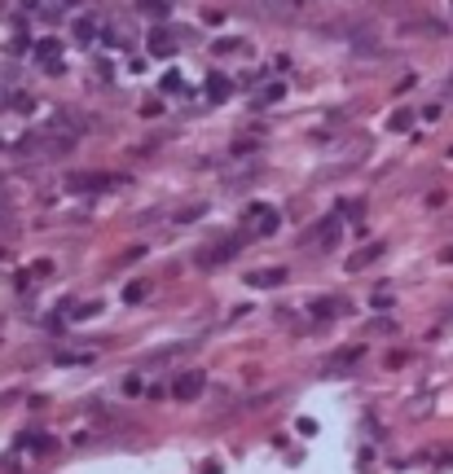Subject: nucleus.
<instances>
[{
  "label": "nucleus",
  "instance_id": "nucleus-1",
  "mask_svg": "<svg viewBox=\"0 0 453 474\" xmlns=\"http://www.w3.org/2000/svg\"><path fill=\"white\" fill-rule=\"evenodd\" d=\"M203 374H181V378H176L172 382V395H176V400H198V395H203Z\"/></svg>",
  "mask_w": 453,
  "mask_h": 474
},
{
  "label": "nucleus",
  "instance_id": "nucleus-2",
  "mask_svg": "<svg viewBox=\"0 0 453 474\" xmlns=\"http://www.w3.org/2000/svg\"><path fill=\"white\" fill-rule=\"evenodd\" d=\"M246 281L256 285V290H273V285H282V281H286V268H264V273H246Z\"/></svg>",
  "mask_w": 453,
  "mask_h": 474
},
{
  "label": "nucleus",
  "instance_id": "nucleus-3",
  "mask_svg": "<svg viewBox=\"0 0 453 474\" xmlns=\"http://www.w3.org/2000/svg\"><path fill=\"white\" fill-rule=\"evenodd\" d=\"M66 184H71V189H110L115 176H71Z\"/></svg>",
  "mask_w": 453,
  "mask_h": 474
},
{
  "label": "nucleus",
  "instance_id": "nucleus-4",
  "mask_svg": "<svg viewBox=\"0 0 453 474\" xmlns=\"http://www.w3.org/2000/svg\"><path fill=\"white\" fill-rule=\"evenodd\" d=\"M379 255H383V242H374V246H365L361 255H352V259H348V268H352V273H357V268H365V263H374V259H379Z\"/></svg>",
  "mask_w": 453,
  "mask_h": 474
},
{
  "label": "nucleus",
  "instance_id": "nucleus-5",
  "mask_svg": "<svg viewBox=\"0 0 453 474\" xmlns=\"http://www.w3.org/2000/svg\"><path fill=\"white\" fill-rule=\"evenodd\" d=\"M335 233H339V220H326V224L313 228V237H317L321 246H335Z\"/></svg>",
  "mask_w": 453,
  "mask_h": 474
},
{
  "label": "nucleus",
  "instance_id": "nucleus-6",
  "mask_svg": "<svg viewBox=\"0 0 453 474\" xmlns=\"http://www.w3.org/2000/svg\"><path fill=\"white\" fill-rule=\"evenodd\" d=\"M273 228H278V216H273V211H256V233L269 237Z\"/></svg>",
  "mask_w": 453,
  "mask_h": 474
},
{
  "label": "nucleus",
  "instance_id": "nucleus-7",
  "mask_svg": "<svg viewBox=\"0 0 453 474\" xmlns=\"http://www.w3.org/2000/svg\"><path fill=\"white\" fill-rule=\"evenodd\" d=\"M22 443H31V453H53V439H48V435H31V439H22Z\"/></svg>",
  "mask_w": 453,
  "mask_h": 474
},
{
  "label": "nucleus",
  "instance_id": "nucleus-8",
  "mask_svg": "<svg viewBox=\"0 0 453 474\" xmlns=\"http://www.w3.org/2000/svg\"><path fill=\"white\" fill-rule=\"evenodd\" d=\"M123 295H128V303H137V299H141V295H145V285H141V281H132V285H128V290H123Z\"/></svg>",
  "mask_w": 453,
  "mask_h": 474
}]
</instances>
